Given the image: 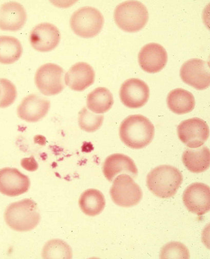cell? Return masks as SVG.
Wrapping results in <instances>:
<instances>
[{"label":"cell","mask_w":210,"mask_h":259,"mask_svg":"<svg viewBox=\"0 0 210 259\" xmlns=\"http://www.w3.org/2000/svg\"><path fill=\"white\" fill-rule=\"evenodd\" d=\"M154 135L153 124L142 115H131L120 126V138L127 147L133 149L147 147L152 142Z\"/></svg>","instance_id":"cell-1"},{"label":"cell","mask_w":210,"mask_h":259,"mask_svg":"<svg viewBox=\"0 0 210 259\" xmlns=\"http://www.w3.org/2000/svg\"><path fill=\"white\" fill-rule=\"evenodd\" d=\"M183 181L182 172L169 165L159 166L149 172L146 177L148 189L162 198L174 196Z\"/></svg>","instance_id":"cell-2"},{"label":"cell","mask_w":210,"mask_h":259,"mask_svg":"<svg viewBox=\"0 0 210 259\" xmlns=\"http://www.w3.org/2000/svg\"><path fill=\"white\" fill-rule=\"evenodd\" d=\"M5 219L8 226L16 231L29 232L38 226L40 215L37 204L33 200L27 198L9 205Z\"/></svg>","instance_id":"cell-3"},{"label":"cell","mask_w":210,"mask_h":259,"mask_svg":"<svg viewBox=\"0 0 210 259\" xmlns=\"http://www.w3.org/2000/svg\"><path fill=\"white\" fill-rule=\"evenodd\" d=\"M114 17L121 29L132 33L140 31L145 26L148 19V13L146 8L141 3L129 1L116 7Z\"/></svg>","instance_id":"cell-4"},{"label":"cell","mask_w":210,"mask_h":259,"mask_svg":"<svg viewBox=\"0 0 210 259\" xmlns=\"http://www.w3.org/2000/svg\"><path fill=\"white\" fill-rule=\"evenodd\" d=\"M104 22V17L98 10L86 7L78 9L73 14L70 25L77 35L84 38H91L99 34Z\"/></svg>","instance_id":"cell-5"},{"label":"cell","mask_w":210,"mask_h":259,"mask_svg":"<svg viewBox=\"0 0 210 259\" xmlns=\"http://www.w3.org/2000/svg\"><path fill=\"white\" fill-rule=\"evenodd\" d=\"M114 203L123 207L129 208L138 204L143 193L141 189L129 175L123 174L114 180L110 189Z\"/></svg>","instance_id":"cell-6"},{"label":"cell","mask_w":210,"mask_h":259,"mask_svg":"<svg viewBox=\"0 0 210 259\" xmlns=\"http://www.w3.org/2000/svg\"><path fill=\"white\" fill-rule=\"evenodd\" d=\"M65 71L58 65L47 63L37 71L35 80L39 91L44 96H52L61 93L65 88Z\"/></svg>","instance_id":"cell-7"},{"label":"cell","mask_w":210,"mask_h":259,"mask_svg":"<svg viewBox=\"0 0 210 259\" xmlns=\"http://www.w3.org/2000/svg\"><path fill=\"white\" fill-rule=\"evenodd\" d=\"M180 140L190 149H196L204 145L209 137V127L204 120L194 118L185 120L177 127Z\"/></svg>","instance_id":"cell-8"},{"label":"cell","mask_w":210,"mask_h":259,"mask_svg":"<svg viewBox=\"0 0 210 259\" xmlns=\"http://www.w3.org/2000/svg\"><path fill=\"white\" fill-rule=\"evenodd\" d=\"M180 75L183 81L199 91L209 85V67L208 62L198 59H191L182 66Z\"/></svg>","instance_id":"cell-9"},{"label":"cell","mask_w":210,"mask_h":259,"mask_svg":"<svg viewBox=\"0 0 210 259\" xmlns=\"http://www.w3.org/2000/svg\"><path fill=\"white\" fill-rule=\"evenodd\" d=\"M149 97L148 85L135 78L126 80L120 90V97L123 104L131 109L139 108L147 102Z\"/></svg>","instance_id":"cell-10"},{"label":"cell","mask_w":210,"mask_h":259,"mask_svg":"<svg viewBox=\"0 0 210 259\" xmlns=\"http://www.w3.org/2000/svg\"><path fill=\"white\" fill-rule=\"evenodd\" d=\"M209 187L203 183H195L189 186L183 194V201L187 209L199 216L210 209Z\"/></svg>","instance_id":"cell-11"},{"label":"cell","mask_w":210,"mask_h":259,"mask_svg":"<svg viewBox=\"0 0 210 259\" xmlns=\"http://www.w3.org/2000/svg\"><path fill=\"white\" fill-rule=\"evenodd\" d=\"M61 39V34L58 28L49 23H42L36 26L29 36L32 47L40 52L54 50Z\"/></svg>","instance_id":"cell-12"},{"label":"cell","mask_w":210,"mask_h":259,"mask_svg":"<svg viewBox=\"0 0 210 259\" xmlns=\"http://www.w3.org/2000/svg\"><path fill=\"white\" fill-rule=\"evenodd\" d=\"M168 62L166 49L161 45L150 43L144 46L138 55V62L142 69L149 73L160 72Z\"/></svg>","instance_id":"cell-13"},{"label":"cell","mask_w":210,"mask_h":259,"mask_svg":"<svg viewBox=\"0 0 210 259\" xmlns=\"http://www.w3.org/2000/svg\"><path fill=\"white\" fill-rule=\"evenodd\" d=\"M50 107L49 100L36 94L30 95L18 106V116L27 122H37L46 116Z\"/></svg>","instance_id":"cell-14"},{"label":"cell","mask_w":210,"mask_h":259,"mask_svg":"<svg viewBox=\"0 0 210 259\" xmlns=\"http://www.w3.org/2000/svg\"><path fill=\"white\" fill-rule=\"evenodd\" d=\"M31 185L28 178L15 168L0 169V193L15 197L28 191Z\"/></svg>","instance_id":"cell-15"},{"label":"cell","mask_w":210,"mask_h":259,"mask_svg":"<svg viewBox=\"0 0 210 259\" xmlns=\"http://www.w3.org/2000/svg\"><path fill=\"white\" fill-rule=\"evenodd\" d=\"M105 178L113 182L119 175L127 174L135 179L138 176V169L134 161L122 154H114L108 156L103 165Z\"/></svg>","instance_id":"cell-16"},{"label":"cell","mask_w":210,"mask_h":259,"mask_svg":"<svg viewBox=\"0 0 210 259\" xmlns=\"http://www.w3.org/2000/svg\"><path fill=\"white\" fill-rule=\"evenodd\" d=\"M27 14L24 7L17 2H9L0 7V29L16 32L25 25Z\"/></svg>","instance_id":"cell-17"},{"label":"cell","mask_w":210,"mask_h":259,"mask_svg":"<svg viewBox=\"0 0 210 259\" xmlns=\"http://www.w3.org/2000/svg\"><path fill=\"white\" fill-rule=\"evenodd\" d=\"M95 78L93 68L84 62L73 65L65 76L66 84L72 90L81 92L92 85Z\"/></svg>","instance_id":"cell-18"},{"label":"cell","mask_w":210,"mask_h":259,"mask_svg":"<svg viewBox=\"0 0 210 259\" xmlns=\"http://www.w3.org/2000/svg\"><path fill=\"white\" fill-rule=\"evenodd\" d=\"M183 162L190 171L200 174L209 168V150L205 146L188 149L183 153Z\"/></svg>","instance_id":"cell-19"},{"label":"cell","mask_w":210,"mask_h":259,"mask_svg":"<svg viewBox=\"0 0 210 259\" xmlns=\"http://www.w3.org/2000/svg\"><path fill=\"white\" fill-rule=\"evenodd\" d=\"M169 109L177 114H184L191 112L194 108L195 101L190 92L182 89L172 91L167 97Z\"/></svg>","instance_id":"cell-20"},{"label":"cell","mask_w":210,"mask_h":259,"mask_svg":"<svg viewBox=\"0 0 210 259\" xmlns=\"http://www.w3.org/2000/svg\"><path fill=\"white\" fill-rule=\"evenodd\" d=\"M79 204L84 214L90 217H95L100 214L104 210L106 199L100 191L90 189L81 194Z\"/></svg>","instance_id":"cell-21"},{"label":"cell","mask_w":210,"mask_h":259,"mask_svg":"<svg viewBox=\"0 0 210 259\" xmlns=\"http://www.w3.org/2000/svg\"><path fill=\"white\" fill-rule=\"evenodd\" d=\"M86 104L89 110L97 114L104 113L113 106V96L108 89L98 88L88 94Z\"/></svg>","instance_id":"cell-22"},{"label":"cell","mask_w":210,"mask_h":259,"mask_svg":"<svg viewBox=\"0 0 210 259\" xmlns=\"http://www.w3.org/2000/svg\"><path fill=\"white\" fill-rule=\"evenodd\" d=\"M22 53V46L17 38L9 36H0V63L13 64L20 59Z\"/></svg>","instance_id":"cell-23"},{"label":"cell","mask_w":210,"mask_h":259,"mask_svg":"<svg viewBox=\"0 0 210 259\" xmlns=\"http://www.w3.org/2000/svg\"><path fill=\"white\" fill-rule=\"evenodd\" d=\"M43 257L45 258H71V247L66 242L59 240H53L44 246Z\"/></svg>","instance_id":"cell-24"},{"label":"cell","mask_w":210,"mask_h":259,"mask_svg":"<svg viewBox=\"0 0 210 259\" xmlns=\"http://www.w3.org/2000/svg\"><path fill=\"white\" fill-rule=\"evenodd\" d=\"M103 115L90 112L85 107L79 114V125L81 129L87 133H93L98 130L103 124Z\"/></svg>","instance_id":"cell-25"},{"label":"cell","mask_w":210,"mask_h":259,"mask_svg":"<svg viewBox=\"0 0 210 259\" xmlns=\"http://www.w3.org/2000/svg\"><path fill=\"white\" fill-rule=\"evenodd\" d=\"M17 92L15 84L6 78H0V108H5L15 101Z\"/></svg>","instance_id":"cell-26"},{"label":"cell","mask_w":210,"mask_h":259,"mask_svg":"<svg viewBox=\"0 0 210 259\" xmlns=\"http://www.w3.org/2000/svg\"><path fill=\"white\" fill-rule=\"evenodd\" d=\"M161 258H190V253L187 247L178 242L167 244L161 252Z\"/></svg>","instance_id":"cell-27"},{"label":"cell","mask_w":210,"mask_h":259,"mask_svg":"<svg viewBox=\"0 0 210 259\" xmlns=\"http://www.w3.org/2000/svg\"><path fill=\"white\" fill-rule=\"evenodd\" d=\"M21 164L24 169L30 171H36L39 167L37 162L33 156L22 159Z\"/></svg>","instance_id":"cell-28"}]
</instances>
